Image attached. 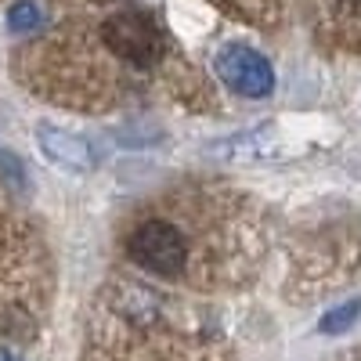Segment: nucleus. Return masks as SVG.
<instances>
[{"instance_id":"obj_1","label":"nucleus","mask_w":361,"mask_h":361,"mask_svg":"<svg viewBox=\"0 0 361 361\" xmlns=\"http://www.w3.org/2000/svg\"><path fill=\"white\" fill-rule=\"evenodd\" d=\"M127 253L134 264L163 279H177L188 267V238L170 221H141L127 235Z\"/></svg>"},{"instance_id":"obj_2","label":"nucleus","mask_w":361,"mask_h":361,"mask_svg":"<svg viewBox=\"0 0 361 361\" xmlns=\"http://www.w3.org/2000/svg\"><path fill=\"white\" fill-rule=\"evenodd\" d=\"M102 37H105L109 51H116L119 58H127V62L137 66V69L152 66L159 58V51H163V37H159L156 22L148 15H141V11H116L105 22Z\"/></svg>"},{"instance_id":"obj_3","label":"nucleus","mask_w":361,"mask_h":361,"mask_svg":"<svg viewBox=\"0 0 361 361\" xmlns=\"http://www.w3.org/2000/svg\"><path fill=\"white\" fill-rule=\"evenodd\" d=\"M217 76L243 98H267L275 90V69L260 51H250L243 44H228L214 58Z\"/></svg>"},{"instance_id":"obj_4","label":"nucleus","mask_w":361,"mask_h":361,"mask_svg":"<svg viewBox=\"0 0 361 361\" xmlns=\"http://www.w3.org/2000/svg\"><path fill=\"white\" fill-rule=\"evenodd\" d=\"M37 141H40L44 156H47L51 163L66 166V170H73V173H87L90 166L98 163L94 148H90L83 137H76V134H69V130H62V127H54V123H40V127H37Z\"/></svg>"},{"instance_id":"obj_5","label":"nucleus","mask_w":361,"mask_h":361,"mask_svg":"<svg viewBox=\"0 0 361 361\" xmlns=\"http://www.w3.org/2000/svg\"><path fill=\"white\" fill-rule=\"evenodd\" d=\"M361 318V300H350V304H343V307H336V311H329L325 318H322V333H343V329H350L354 322Z\"/></svg>"},{"instance_id":"obj_6","label":"nucleus","mask_w":361,"mask_h":361,"mask_svg":"<svg viewBox=\"0 0 361 361\" xmlns=\"http://www.w3.org/2000/svg\"><path fill=\"white\" fill-rule=\"evenodd\" d=\"M8 25L15 29V33H29V29L40 25V8L33 4V0H18V4L8 8Z\"/></svg>"},{"instance_id":"obj_7","label":"nucleus","mask_w":361,"mask_h":361,"mask_svg":"<svg viewBox=\"0 0 361 361\" xmlns=\"http://www.w3.org/2000/svg\"><path fill=\"white\" fill-rule=\"evenodd\" d=\"M340 4H343L347 11H357V15H361V0H340Z\"/></svg>"},{"instance_id":"obj_8","label":"nucleus","mask_w":361,"mask_h":361,"mask_svg":"<svg viewBox=\"0 0 361 361\" xmlns=\"http://www.w3.org/2000/svg\"><path fill=\"white\" fill-rule=\"evenodd\" d=\"M0 361H22L15 350H4V347H0Z\"/></svg>"}]
</instances>
